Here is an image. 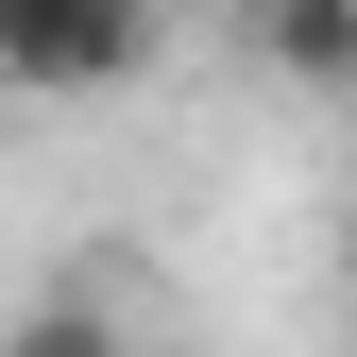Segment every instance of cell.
Returning a JSON list of instances; mask_svg holds the SVG:
<instances>
[{
  "mask_svg": "<svg viewBox=\"0 0 357 357\" xmlns=\"http://www.w3.org/2000/svg\"><path fill=\"white\" fill-rule=\"evenodd\" d=\"M153 68V0H0V85L34 102H119Z\"/></svg>",
  "mask_w": 357,
  "mask_h": 357,
  "instance_id": "obj_1",
  "label": "cell"
},
{
  "mask_svg": "<svg viewBox=\"0 0 357 357\" xmlns=\"http://www.w3.org/2000/svg\"><path fill=\"white\" fill-rule=\"evenodd\" d=\"M255 52L306 102H357V0H255Z\"/></svg>",
  "mask_w": 357,
  "mask_h": 357,
  "instance_id": "obj_2",
  "label": "cell"
},
{
  "mask_svg": "<svg viewBox=\"0 0 357 357\" xmlns=\"http://www.w3.org/2000/svg\"><path fill=\"white\" fill-rule=\"evenodd\" d=\"M0 357H137V324H119V306L68 273V289H34L17 324H0Z\"/></svg>",
  "mask_w": 357,
  "mask_h": 357,
  "instance_id": "obj_3",
  "label": "cell"
},
{
  "mask_svg": "<svg viewBox=\"0 0 357 357\" xmlns=\"http://www.w3.org/2000/svg\"><path fill=\"white\" fill-rule=\"evenodd\" d=\"M340 289H357V188H340Z\"/></svg>",
  "mask_w": 357,
  "mask_h": 357,
  "instance_id": "obj_4",
  "label": "cell"
}]
</instances>
